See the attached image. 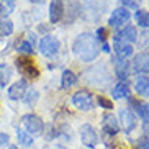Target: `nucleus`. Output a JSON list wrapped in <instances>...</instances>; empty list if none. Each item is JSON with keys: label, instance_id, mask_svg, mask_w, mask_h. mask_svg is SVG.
Segmentation results:
<instances>
[{"label": "nucleus", "instance_id": "nucleus-1", "mask_svg": "<svg viewBox=\"0 0 149 149\" xmlns=\"http://www.w3.org/2000/svg\"><path fill=\"white\" fill-rule=\"evenodd\" d=\"M72 53L79 57L84 62H92L93 59H97L100 48L97 43V38L90 33H82L74 40L72 43Z\"/></svg>", "mask_w": 149, "mask_h": 149}, {"label": "nucleus", "instance_id": "nucleus-2", "mask_svg": "<svg viewBox=\"0 0 149 149\" xmlns=\"http://www.w3.org/2000/svg\"><path fill=\"white\" fill-rule=\"evenodd\" d=\"M15 64H17L18 72L26 77V79H38L40 77V69L36 67V64L33 62V59L26 56H20L15 59Z\"/></svg>", "mask_w": 149, "mask_h": 149}, {"label": "nucleus", "instance_id": "nucleus-3", "mask_svg": "<svg viewBox=\"0 0 149 149\" xmlns=\"http://www.w3.org/2000/svg\"><path fill=\"white\" fill-rule=\"evenodd\" d=\"M59 49H61V43L57 40L56 36L53 35H46L44 38H41L40 41V51L43 56L46 57H53L59 53Z\"/></svg>", "mask_w": 149, "mask_h": 149}, {"label": "nucleus", "instance_id": "nucleus-4", "mask_svg": "<svg viewBox=\"0 0 149 149\" xmlns=\"http://www.w3.org/2000/svg\"><path fill=\"white\" fill-rule=\"evenodd\" d=\"M22 123H23V126L26 128V131L30 133V134L33 136H40L43 134L44 131V123L43 120L40 118V116H36V115H25L22 118Z\"/></svg>", "mask_w": 149, "mask_h": 149}, {"label": "nucleus", "instance_id": "nucleus-5", "mask_svg": "<svg viewBox=\"0 0 149 149\" xmlns=\"http://www.w3.org/2000/svg\"><path fill=\"white\" fill-rule=\"evenodd\" d=\"M72 105L77 110H80V111H88V110L93 108V98L88 92L80 90V92L74 93V97H72Z\"/></svg>", "mask_w": 149, "mask_h": 149}, {"label": "nucleus", "instance_id": "nucleus-6", "mask_svg": "<svg viewBox=\"0 0 149 149\" xmlns=\"http://www.w3.org/2000/svg\"><path fill=\"white\" fill-rule=\"evenodd\" d=\"M130 18H131V15H130L128 8L120 7V8H115L113 12H111V15H110V18H108V25L111 28H118V26H121V25L130 22Z\"/></svg>", "mask_w": 149, "mask_h": 149}, {"label": "nucleus", "instance_id": "nucleus-7", "mask_svg": "<svg viewBox=\"0 0 149 149\" xmlns=\"http://www.w3.org/2000/svg\"><path fill=\"white\" fill-rule=\"evenodd\" d=\"M118 116H120V125L123 126V130L126 133H130V131H133L136 128V123H138V120H136V115L133 113L130 108H121L120 110V113H118Z\"/></svg>", "mask_w": 149, "mask_h": 149}, {"label": "nucleus", "instance_id": "nucleus-8", "mask_svg": "<svg viewBox=\"0 0 149 149\" xmlns=\"http://www.w3.org/2000/svg\"><path fill=\"white\" fill-rule=\"evenodd\" d=\"M80 139H82L84 146H87V148H95L97 146V133L90 125H82L80 126Z\"/></svg>", "mask_w": 149, "mask_h": 149}, {"label": "nucleus", "instance_id": "nucleus-9", "mask_svg": "<svg viewBox=\"0 0 149 149\" xmlns=\"http://www.w3.org/2000/svg\"><path fill=\"white\" fill-rule=\"evenodd\" d=\"M115 41H121V43L131 44V43H134V41H138V31H136V28L133 26V25H128V26L121 28V30L116 33Z\"/></svg>", "mask_w": 149, "mask_h": 149}, {"label": "nucleus", "instance_id": "nucleus-10", "mask_svg": "<svg viewBox=\"0 0 149 149\" xmlns=\"http://www.w3.org/2000/svg\"><path fill=\"white\" fill-rule=\"evenodd\" d=\"M28 90V85H26V80H17L15 84H12L8 87V97L12 98V100H20V98H23L25 97V93H26Z\"/></svg>", "mask_w": 149, "mask_h": 149}, {"label": "nucleus", "instance_id": "nucleus-11", "mask_svg": "<svg viewBox=\"0 0 149 149\" xmlns=\"http://www.w3.org/2000/svg\"><path fill=\"white\" fill-rule=\"evenodd\" d=\"M133 69H134V72H139L143 75H149V53L138 54L134 62H133Z\"/></svg>", "mask_w": 149, "mask_h": 149}, {"label": "nucleus", "instance_id": "nucleus-12", "mask_svg": "<svg viewBox=\"0 0 149 149\" xmlns=\"http://www.w3.org/2000/svg\"><path fill=\"white\" fill-rule=\"evenodd\" d=\"M64 15V3L62 0H53L49 5V22L51 23H59Z\"/></svg>", "mask_w": 149, "mask_h": 149}, {"label": "nucleus", "instance_id": "nucleus-13", "mask_svg": "<svg viewBox=\"0 0 149 149\" xmlns=\"http://www.w3.org/2000/svg\"><path fill=\"white\" fill-rule=\"evenodd\" d=\"M102 128L105 130L107 134L113 136V134H116V133L120 131V123H118V120H116V116H115V115L108 113V115H105V116H103Z\"/></svg>", "mask_w": 149, "mask_h": 149}, {"label": "nucleus", "instance_id": "nucleus-14", "mask_svg": "<svg viewBox=\"0 0 149 149\" xmlns=\"http://www.w3.org/2000/svg\"><path fill=\"white\" fill-rule=\"evenodd\" d=\"M111 62H113V67H115V72H116V75H118L120 79H126L128 77V72H130V69H128V62L125 61V59H121V57L115 56L111 57Z\"/></svg>", "mask_w": 149, "mask_h": 149}, {"label": "nucleus", "instance_id": "nucleus-15", "mask_svg": "<svg viewBox=\"0 0 149 149\" xmlns=\"http://www.w3.org/2000/svg\"><path fill=\"white\" fill-rule=\"evenodd\" d=\"M115 51H116V56H118V57H121V59H126V57L133 56V53H134V48H133V44L121 43V41H115Z\"/></svg>", "mask_w": 149, "mask_h": 149}, {"label": "nucleus", "instance_id": "nucleus-16", "mask_svg": "<svg viewBox=\"0 0 149 149\" xmlns=\"http://www.w3.org/2000/svg\"><path fill=\"white\" fill-rule=\"evenodd\" d=\"M134 90L141 97H149V77H146V75L138 77L134 82Z\"/></svg>", "mask_w": 149, "mask_h": 149}, {"label": "nucleus", "instance_id": "nucleus-17", "mask_svg": "<svg viewBox=\"0 0 149 149\" xmlns=\"http://www.w3.org/2000/svg\"><path fill=\"white\" fill-rule=\"evenodd\" d=\"M77 84V77H75V74L72 72V70H64L61 75V87L64 88V90H67V88H72Z\"/></svg>", "mask_w": 149, "mask_h": 149}, {"label": "nucleus", "instance_id": "nucleus-18", "mask_svg": "<svg viewBox=\"0 0 149 149\" xmlns=\"http://www.w3.org/2000/svg\"><path fill=\"white\" fill-rule=\"evenodd\" d=\"M131 105L134 107V110H136L134 115L141 116L144 121H149V103H143V102L131 100Z\"/></svg>", "mask_w": 149, "mask_h": 149}, {"label": "nucleus", "instance_id": "nucleus-19", "mask_svg": "<svg viewBox=\"0 0 149 149\" xmlns=\"http://www.w3.org/2000/svg\"><path fill=\"white\" fill-rule=\"evenodd\" d=\"M128 93H130V88H128L126 82H118L113 88H111V97H113L115 100L125 98V97H128Z\"/></svg>", "mask_w": 149, "mask_h": 149}, {"label": "nucleus", "instance_id": "nucleus-20", "mask_svg": "<svg viewBox=\"0 0 149 149\" xmlns=\"http://www.w3.org/2000/svg\"><path fill=\"white\" fill-rule=\"evenodd\" d=\"M136 25L141 28H149V12L148 10H138L134 15Z\"/></svg>", "mask_w": 149, "mask_h": 149}, {"label": "nucleus", "instance_id": "nucleus-21", "mask_svg": "<svg viewBox=\"0 0 149 149\" xmlns=\"http://www.w3.org/2000/svg\"><path fill=\"white\" fill-rule=\"evenodd\" d=\"M12 79V67L7 64H0V87H5Z\"/></svg>", "mask_w": 149, "mask_h": 149}, {"label": "nucleus", "instance_id": "nucleus-22", "mask_svg": "<svg viewBox=\"0 0 149 149\" xmlns=\"http://www.w3.org/2000/svg\"><path fill=\"white\" fill-rule=\"evenodd\" d=\"M13 33V22L8 18L0 20V36H10Z\"/></svg>", "mask_w": 149, "mask_h": 149}, {"label": "nucleus", "instance_id": "nucleus-23", "mask_svg": "<svg viewBox=\"0 0 149 149\" xmlns=\"http://www.w3.org/2000/svg\"><path fill=\"white\" fill-rule=\"evenodd\" d=\"M17 138H18V143L22 146H25V148H30V146L33 144V136H31L30 133H26L25 130H18Z\"/></svg>", "mask_w": 149, "mask_h": 149}, {"label": "nucleus", "instance_id": "nucleus-24", "mask_svg": "<svg viewBox=\"0 0 149 149\" xmlns=\"http://www.w3.org/2000/svg\"><path fill=\"white\" fill-rule=\"evenodd\" d=\"M17 51L20 54H33V44L30 43V41H22V43L18 44V48H17Z\"/></svg>", "mask_w": 149, "mask_h": 149}, {"label": "nucleus", "instance_id": "nucleus-25", "mask_svg": "<svg viewBox=\"0 0 149 149\" xmlns=\"http://www.w3.org/2000/svg\"><path fill=\"white\" fill-rule=\"evenodd\" d=\"M23 98L26 102V105H35L36 102H38V98H40V93L36 92V90H26Z\"/></svg>", "mask_w": 149, "mask_h": 149}, {"label": "nucleus", "instance_id": "nucleus-26", "mask_svg": "<svg viewBox=\"0 0 149 149\" xmlns=\"http://www.w3.org/2000/svg\"><path fill=\"white\" fill-rule=\"evenodd\" d=\"M121 3L125 8H133V10H138L139 5L143 3V0H121Z\"/></svg>", "mask_w": 149, "mask_h": 149}, {"label": "nucleus", "instance_id": "nucleus-27", "mask_svg": "<svg viewBox=\"0 0 149 149\" xmlns=\"http://www.w3.org/2000/svg\"><path fill=\"white\" fill-rule=\"evenodd\" d=\"M97 102H98V105L102 107V108H107V110H111L113 108V103H111V100H108V98H105V97H98L97 98Z\"/></svg>", "mask_w": 149, "mask_h": 149}, {"label": "nucleus", "instance_id": "nucleus-28", "mask_svg": "<svg viewBox=\"0 0 149 149\" xmlns=\"http://www.w3.org/2000/svg\"><path fill=\"white\" fill-rule=\"evenodd\" d=\"M13 12V7H8V5H5V3H2L0 2V17H3V18H7L10 13Z\"/></svg>", "mask_w": 149, "mask_h": 149}, {"label": "nucleus", "instance_id": "nucleus-29", "mask_svg": "<svg viewBox=\"0 0 149 149\" xmlns=\"http://www.w3.org/2000/svg\"><path fill=\"white\" fill-rule=\"evenodd\" d=\"M105 38H107V30L105 28H98L97 30V40H100L105 43Z\"/></svg>", "mask_w": 149, "mask_h": 149}, {"label": "nucleus", "instance_id": "nucleus-30", "mask_svg": "<svg viewBox=\"0 0 149 149\" xmlns=\"http://www.w3.org/2000/svg\"><path fill=\"white\" fill-rule=\"evenodd\" d=\"M8 141H10L8 134H5V133H0V148H2V146H7V144H8Z\"/></svg>", "mask_w": 149, "mask_h": 149}, {"label": "nucleus", "instance_id": "nucleus-31", "mask_svg": "<svg viewBox=\"0 0 149 149\" xmlns=\"http://www.w3.org/2000/svg\"><path fill=\"white\" fill-rule=\"evenodd\" d=\"M15 2H17V0H2V3L8 5V7H13V5H15Z\"/></svg>", "mask_w": 149, "mask_h": 149}, {"label": "nucleus", "instance_id": "nucleus-32", "mask_svg": "<svg viewBox=\"0 0 149 149\" xmlns=\"http://www.w3.org/2000/svg\"><path fill=\"white\" fill-rule=\"evenodd\" d=\"M102 49H103L105 53H110V46H108V43H103V46H102Z\"/></svg>", "mask_w": 149, "mask_h": 149}, {"label": "nucleus", "instance_id": "nucleus-33", "mask_svg": "<svg viewBox=\"0 0 149 149\" xmlns=\"http://www.w3.org/2000/svg\"><path fill=\"white\" fill-rule=\"evenodd\" d=\"M31 2H44V0H31Z\"/></svg>", "mask_w": 149, "mask_h": 149}, {"label": "nucleus", "instance_id": "nucleus-34", "mask_svg": "<svg viewBox=\"0 0 149 149\" xmlns=\"http://www.w3.org/2000/svg\"><path fill=\"white\" fill-rule=\"evenodd\" d=\"M10 149H18V148H15V146H10Z\"/></svg>", "mask_w": 149, "mask_h": 149}]
</instances>
